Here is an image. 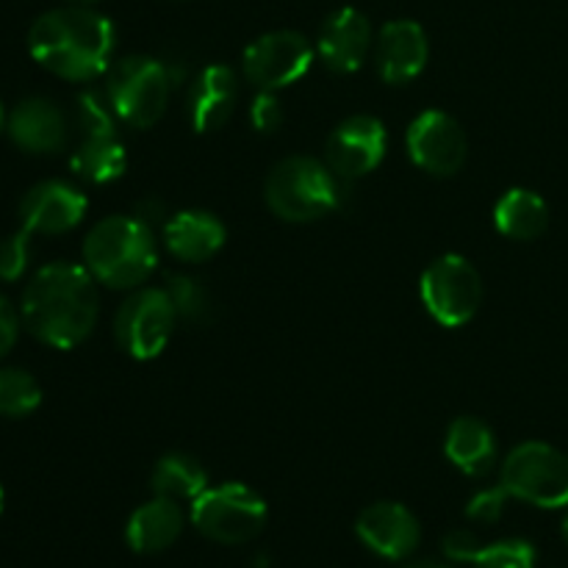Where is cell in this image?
Masks as SVG:
<instances>
[{
	"instance_id": "6da1fadb",
	"label": "cell",
	"mask_w": 568,
	"mask_h": 568,
	"mask_svg": "<svg viewBox=\"0 0 568 568\" xmlns=\"http://www.w3.org/2000/svg\"><path fill=\"white\" fill-rule=\"evenodd\" d=\"M98 314V281L87 266L70 261L42 266L22 292V327L53 349H72L87 342Z\"/></svg>"
},
{
	"instance_id": "7a4b0ae2",
	"label": "cell",
	"mask_w": 568,
	"mask_h": 568,
	"mask_svg": "<svg viewBox=\"0 0 568 568\" xmlns=\"http://www.w3.org/2000/svg\"><path fill=\"white\" fill-rule=\"evenodd\" d=\"M114 42V22L87 3L44 11L28 31L33 61L64 81H92L103 75L111 64Z\"/></svg>"
},
{
	"instance_id": "3957f363",
	"label": "cell",
	"mask_w": 568,
	"mask_h": 568,
	"mask_svg": "<svg viewBox=\"0 0 568 568\" xmlns=\"http://www.w3.org/2000/svg\"><path fill=\"white\" fill-rule=\"evenodd\" d=\"M83 261L98 283L109 288H136L159 264L153 231L139 216H109L89 231Z\"/></svg>"
},
{
	"instance_id": "277c9868",
	"label": "cell",
	"mask_w": 568,
	"mask_h": 568,
	"mask_svg": "<svg viewBox=\"0 0 568 568\" xmlns=\"http://www.w3.org/2000/svg\"><path fill=\"white\" fill-rule=\"evenodd\" d=\"M344 178L331 170V164L292 155L272 166L264 183V197L272 214L286 222H314L333 214L344 200Z\"/></svg>"
},
{
	"instance_id": "5b68a950",
	"label": "cell",
	"mask_w": 568,
	"mask_h": 568,
	"mask_svg": "<svg viewBox=\"0 0 568 568\" xmlns=\"http://www.w3.org/2000/svg\"><path fill=\"white\" fill-rule=\"evenodd\" d=\"M172 78L159 59L128 55L109 70L105 98L116 120L133 128H150L170 105Z\"/></svg>"
},
{
	"instance_id": "8992f818",
	"label": "cell",
	"mask_w": 568,
	"mask_h": 568,
	"mask_svg": "<svg viewBox=\"0 0 568 568\" xmlns=\"http://www.w3.org/2000/svg\"><path fill=\"white\" fill-rule=\"evenodd\" d=\"M192 525L200 536L225 547L247 544L264 530L266 503L244 483H222L205 488L192 503Z\"/></svg>"
},
{
	"instance_id": "52a82bcc",
	"label": "cell",
	"mask_w": 568,
	"mask_h": 568,
	"mask_svg": "<svg viewBox=\"0 0 568 568\" xmlns=\"http://www.w3.org/2000/svg\"><path fill=\"white\" fill-rule=\"evenodd\" d=\"M78 128H81V139H78L75 150L70 155V166L78 178L89 183L116 181L125 172V144H122L120 133L114 125V111L109 109L100 94L83 92L78 98Z\"/></svg>"
},
{
	"instance_id": "ba28073f",
	"label": "cell",
	"mask_w": 568,
	"mask_h": 568,
	"mask_svg": "<svg viewBox=\"0 0 568 568\" xmlns=\"http://www.w3.org/2000/svg\"><path fill=\"white\" fill-rule=\"evenodd\" d=\"M505 491L544 510L568 505V455L544 442L519 444L503 464Z\"/></svg>"
},
{
	"instance_id": "9c48e42d",
	"label": "cell",
	"mask_w": 568,
	"mask_h": 568,
	"mask_svg": "<svg viewBox=\"0 0 568 568\" xmlns=\"http://www.w3.org/2000/svg\"><path fill=\"white\" fill-rule=\"evenodd\" d=\"M422 303L427 314L444 327H464L483 305V281L464 255H442L422 275Z\"/></svg>"
},
{
	"instance_id": "30bf717a",
	"label": "cell",
	"mask_w": 568,
	"mask_h": 568,
	"mask_svg": "<svg viewBox=\"0 0 568 568\" xmlns=\"http://www.w3.org/2000/svg\"><path fill=\"white\" fill-rule=\"evenodd\" d=\"M175 305L166 288H139L114 316V338L122 353L136 361H153L175 333Z\"/></svg>"
},
{
	"instance_id": "8fae6325",
	"label": "cell",
	"mask_w": 568,
	"mask_h": 568,
	"mask_svg": "<svg viewBox=\"0 0 568 568\" xmlns=\"http://www.w3.org/2000/svg\"><path fill=\"white\" fill-rule=\"evenodd\" d=\"M314 61V48L300 31H270L247 44L242 59L244 78L258 92H277L297 83Z\"/></svg>"
},
{
	"instance_id": "7c38bea8",
	"label": "cell",
	"mask_w": 568,
	"mask_h": 568,
	"mask_svg": "<svg viewBox=\"0 0 568 568\" xmlns=\"http://www.w3.org/2000/svg\"><path fill=\"white\" fill-rule=\"evenodd\" d=\"M410 161L436 178H449L466 164V133L458 120L444 111H425L416 116L405 136Z\"/></svg>"
},
{
	"instance_id": "4fadbf2b",
	"label": "cell",
	"mask_w": 568,
	"mask_h": 568,
	"mask_svg": "<svg viewBox=\"0 0 568 568\" xmlns=\"http://www.w3.org/2000/svg\"><path fill=\"white\" fill-rule=\"evenodd\" d=\"M388 150V133L377 116H347L327 139V164L344 181L364 178L383 164Z\"/></svg>"
},
{
	"instance_id": "5bb4252c",
	"label": "cell",
	"mask_w": 568,
	"mask_h": 568,
	"mask_svg": "<svg viewBox=\"0 0 568 568\" xmlns=\"http://www.w3.org/2000/svg\"><path fill=\"white\" fill-rule=\"evenodd\" d=\"M89 200L67 181H42L20 200V222L33 236H59L78 227L87 216Z\"/></svg>"
},
{
	"instance_id": "9a60e30c",
	"label": "cell",
	"mask_w": 568,
	"mask_h": 568,
	"mask_svg": "<svg viewBox=\"0 0 568 568\" xmlns=\"http://www.w3.org/2000/svg\"><path fill=\"white\" fill-rule=\"evenodd\" d=\"M355 532L366 549L386 560L410 558L422 538L416 516L399 503H375L361 510Z\"/></svg>"
},
{
	"instance_id": "2e32d148",
	"label": "cell",
	"mask_w": 568,
	"mask_h": 568,
	"mask_svg": "<svg viewBox=\"0 0 568 568\" xmlns=\"http://www.w3.org/2000/svg\"><path fill=\"white\" fill-rule=\"evenodd\" d=\"M372 50V26L364 11L353 6H342L333 11L320 28L316 37V53L325 61L327 70L338 75H349L364 67Z\"/></svg>"
},
{
	"instance_id": "e0dca14e",
	"label": "cell",
	"mask_w": 568,
	"mask_h": 568,
	"mask_svg": "<svg viewBox=\"0 0 568 568\" xmlns=\"http://www.w3.org/2000/svg\"><path fill=\"white\" fill-rule=\"evenodd\" d=\"M430 59V42L419 22L392 20L375 39V64L386 83H408L425 72Z\"/></svg>"
},
{
	"instance_id": "ac0fdd59",
	"label": "cell",
	"mask_w": 568,
	"mask_h": 568,
	"mask_svg": "<svg viewBox=\"0 0 568 568\" xmlns=\"http://www.w3.org/2000/svg\"><path fill=\"white\" fill-rule=\"evenodd\" d=\"M11 142L31 155H53L67 144V116L53 100L26 98L6 120Z\"/></svg>"
},
{
	"instance_id": "d6986e66",
	"label": "cell",
	"mask_w": 568,
	"mask_h": 568,
	"mask_svg": "<svg viewBox=\"0 0 568 568\" xmlns=\"http://www.w3.org/2000/svg\"><path fill=\"white\" fill-rule=\"evenodd\" d=\"M239 81L236 72L225 64H209L200 70L189 89V120L197 133L216 131L231 120L236 109Z\"/></svg>"
},
{
	"instance_id": "ffe728a7",
	"label": "cell",
	"mask_w": 568,
	"mask_h": 568,
	"mask_svg": "<svg viewBox=\"0 0 568 568\" xmlns=\"http://www.w3.org/2000/svg\"><path fill=\"white\" fill-rule=\"evenodd\" d=\"M183 527H186V516H183L181 505L175 499L153 497L131 514L125 527V541L133 552L159 555L181 538Z\"/></svg>"
},
{
	"instance_id": "44dd1931",
	"label": "cell",
	"mask_w": 568,
	"mask_h": 568,
	"mask_svg": "<svg viewBox=\"0 0 568 568\" xmlns=\"http://www.w3.org/2000/svg\"><path fill=\"white\" fill-rule=\"evenodd\" d=\"M225 225L209 211H178L164 225V244L175 258L203 264L225 244Z\"/></svg>"
},
{
	"instance_id": "7402d4cb",
	"label": "cell",
	"mask_w": 568,
	"mask_h": 568,
	"mask_svg": "<svg viewBox=\"0 0 568 568\" xmlns=\"http://www.w3.org/2000/svg\"><path fill=\"white\" fill-rule=\"evenodd\" d=\"M444 453L455 469L469 477H483L497 464V438L486 422L475 416H458L447 430Z\"/></svg>"
},
{
	"instance_id": "603a6c76",
	"label": "cell",
	"mask_w": 568,
	"mask_h": 568,
	"mask_svg": "<svg viewBox=\"0 0 568 568\" xmlns=\"http://www.w3.org/2000/svg\"><path fill=\"white\" fill-rule=\"evenodd\" d=\"M494 225L503 236L516 242H532L549 225V209L532 189H510L494 205Z\"/></svg>"
},
{
	"instance_id": "cb8c5ba5",
	"label": "cell",
	"mask_w": 568,
	"mask_h": 568,
	"mask_svg": "<svg viewBox=\"0 0 568 568\" xmlns=\"http://www.w3.org/2000/svg\"><path fill=\"white\" fill-rule=\"evenodd\" d=\"M150 488H153L155 497L175 499V503H183V499L194 503L209 488V471L194 455L170 453L155 464Z\"/></svg>"
},
{
	"instance_id": "d4e9b609",
	"label": "cell",
	"mask_w": 568,
	"mask_h": 568,
	"mask_svg": "<svg viewBox=\"0 0 568 568\" xmlns=\"http://www.w3.org/2000/svg\"><path fill=\"white\" fill-rule=\"evenodd\" d=\"M42 405V386L20 366H0V416L26 419Z\"/></svg>"
},
{
	"instance_id": "484cf974",
	"label": "cell",
	"mask_w": 568,
	"mask_h": 568,
	"mask_svg": "<svg viewBox=\"0 0 568 568\" xmlns=\"http://www.w3.org/2000/svg\"><path fill=\"white\" fill-rule=\"evenodd\" d=\"M166 294H170L175 314L181 320L192 322V325H205L214 316V305H211V294L200 281L189 275H172L166 281Z\"/></svg>"
},
{
	"instance_id": "4316f807",
	"label": "cell",
	"mask_w": 568,
	"mask_h": 568,
	"mask_svg": "<svg viewBox=\"0 0 568 568\" xmlns=\"http://www.w3.org/2000/svg\"><path fill=\"white\" fill-rule=\"evenodd\" d=\"M475 568H536V547L525 538H503L488 544L475 558Z\"/></svg>"
},
{
	"instance_id": "83f0119b",
	"label": "cell",
	"mask_w": 568,
	"mask_h": 568,
	"mask_svg": "<svg viewBox=\"0 0 568 568\" xmlns=\"http://www.w3.org/2000/svg\"><path fill=\"white\" fill-rule=\"evenodd\" d=\"M31 236L26 227L14 236H6L0 242V281L11 283L20 281L28 272V264H31Z\"/></svg>"
},
{
	"instance_id": "f1b7e54d",
	"label": "cell",
	"mask_w": 568,
	"mask_h": 568,
	"mask_svg": "<svg viewBox=\"0 0 568 568\" xmlns=\"http://www.w3.org/2000/svg\"><path fill=\"white\" fill-rule=\"evenodd\" d=\"M508 497L510 494L505 491L503 483L494 488H483V491H477L475 497L469 499V505H466V516H469L471 521H477V525H497V521L503 519Z\"/></svg>"
},
{
	"instance_id": "f546056e",
	"label": "cell",
	"mask_w": 568,
	"mask_h": 568,
	"mask_svg": "<svg viewBox=\"0 0 568 568\" xmlns=\"http://www.w3.org/2000/svg\"><path fill=\"white\" fill-rule=\"evenodd\" d=\"M480 549H483L480 538H477L471 530H453L447 532L442 541L444 558L453 560V564H475Z\"/></svg>"
},
{
	"instance_id": "4dcf8cb0",
	"label": "cell",
	"mask_w": 568,
	"mask_h": 568,
	"mask_svg": "<svg viewBox=\"0 0 568 568\" xmlns=\"http://www.w3.org/2000/svg\"><path fill=\"white\" fill-rule=\"evenodd\" d=\"M250 122L258 133H272L281 128L283 122V109L281 100L275 98V92H258V98L250 105Z\"/></svg>"
},
{
	"instance_id": "1f68e13d",
	"label": "cell",
	"mask_w": 568,
	"mask_h": 568,
	"mask_svg": "<svg viewBox=\"0 0 568 568\" xmlns=\"http://www.w3.org/2000/svg\"><path fill=\"white\" fill-rule=\"evenodd\" d=\"M20 325H22V316L14 305L9 303L3 292H0V361L14 349L17 336H20Z\"/></svg>"
},
{
	"instance_id": "d6a6232c",
	"label": "cell",
	"mask_w": 568,
	"mask_h": 568,
	"mask_svg": "<svg viewBox=\"0 0 568 568\" xmlns=\"http://www.w3.org/2000/svg\"><path fill=\"white\" fill-rule=\"evenodd\" d=\"M403 568H449L447 564H438V560H410Z\"/></svg>"
},
{
	"instance_id": "836d02e7",
	"label": "cell",
	"mask_w": 568,
	"mask_h": 568,
	"mask_svg": "<svg viewBox=\"0 0 568 568\" xmlns=\"http://www.w3.org/2000/svg\"><path fill=\"white\" fill-rule=\"evenodd\" d=\"M6 120H9V116H6V109H3V103H0V128H6Z\"/></svg>"
},
{
	"instance_id": "e575fe53",
	"label": "cell",
	"mask_w": 568,
	"mask_h": 568,
	"mask_svg": "<svg viewBox=\"0 0 568 568\" xmlns=\"http://www.w3.org/2000/svg\"><path fill=\"white\" fill-rule=\"evenodd\" d=\"M255 568H270V564H266V558H255Z\"/></svg>"
},
{
	"instance_id": "d590c367",
	"label": "cell",
	"mask_w": 568,
	"mask_h": 568,
	"mask_svg": "<svg viewBox=\"0 0 568 568\" xmlns=\"http://www.w3.org/2000/svg\"><path fill=\"white\" fill-rule=\"evenodd\" d=\"M564 538H566V544H568V514H566V519H564Z\"/></svg>"
},
{
	"instance_id": "8d00e7d4",
	"label": "cell",
	"mask_w": 568,
	"mask_h": 568,
	"mask_svg": "<svg viewBox=\"0 0 568 568\" xmlns=\"http://www.w3.org/2000/svg\"><path fill=\"white\" fill-rule=\"evenodd\" d=\"M0 514H3V488H0Z\"/></svg>"
},
{
	"instance_id": "74e56055",
	"label": "cell",
	"mask_w": 568,
	"mask_h": 568,
	"mask_svg": "<svg viewBox=\"0 0 568 568\" xmlns=\"http://www.w3.org/2000/svg\"><path fill=\"white\" fill-rule=\"evenodd\" d=\"M70 3H94V0H70Z\"/></svg>"
}]
</instances>
